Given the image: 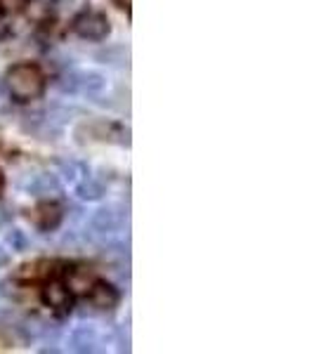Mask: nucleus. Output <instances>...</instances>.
Instances as JSON below:
<instances>
[{
	"instance_id": "f257e3e1",
	"label": "nucleus",
	"mask_w": 314,
	"mask_h": 354,
	"mask_svg": "<svg viewBox=\"0 0 314 354\" xmlns=\"http://www.w3.org/2000/svg\"><path fill=\"white\" fill-rule=\"evenodd\" d=\"M8 90L17 102L38 100L45 93V76L36 64H15L8 71Z\"/></svg>"
},
{
	"instance_id": "f03ea898",
	"label": "nucleus",
	"mask_w": 314,
	"mask_h": 354,
	"mask_svg": "<svg viewBox=\"0 0 314 354\" xmlns=\"http://www.w3.org/2000/svg\"><path fill=\"white\" fill-rule=\"evenodd\" d=\"M59 85L64 93H71V95L81 93V95H88V97H93V100H97V97L104 93L107 78L97 71H71L62 78Z\"/></svg>"
},
{
	"instance_id": "7ed1b4c3",
	"label": "nucleus",
	"mask_w": 314,
	"mask_h": 354,
	"mask_svg": "<svg viewBox=\"0 0 314 354\" xmlns=\"http://www.w3.org/2000/svg\"><path fill=\"white\" fill-rule=\"evenodd\" d=\"M109 19L102 12H95V10H85L73 19V31L83 41H104L109 36Z\"/></svg>"
},
{
	"instance_id": "20e7f679",
	"label": "nucleus",
	"mask_w": 314,
	"mask_h": 354,
	"mask_svg": "<svg viewBox=\"0 0 314 354\" xmlns=\"http://www.w3.org/2000/svg\"><path fill=\"white\" fill-rule=\"evenodd\" d=\"M123 222V213H118L116 205H104V208H97L90 218V230L93 234H100V236H111L116 234V230Z\"/></svg>"
},
{
	"instance_id": "39448f33",
	"label": "nucleus",
	"mask_w": 314,
	"mask_h": 354,
	"mask_svg": "<svg viewBox=\"0 0 314 354\" xmlns=\"http://www.w3.org/2000/svg\"><path fill=\"white\" fill-rule=\"evenodd\" d=\"M26 192L31 194L33 198H50L62 192V182L55 173H38L28 180Z\"/></svg>"
},
{
	"instance_id": "423d86ee",
	"label": "nucleus",
	"mask_w": 314,
	"mask_h": 354,
	"mask_svg": "<svg viewBox=\"0 0 314 354\" xmlns=\"http://www.w3.org/2000/svg\"><path fill=\"white\" fill-rule=\"evenodd\" d=\"M97 345H100V330L90 324L76 326L68 335V350L73 352H95Z\"/></svg>"
},
{
	"instance_id": "0eeeda50",
	"label": "nucleus",
	"mask_w": 314,
	"mask_h": 354,
	"mask_svg": "<svg viewBox=\"0 0 314 354\" xmlns=\"http://www.w3.org/2000/svg\"><path fill=\"white\" fill-rule=\"evenodd\" d=\"M28 220L36 225V230L41 232H53L59 227L62 222V208L57 203H41L38 208L31 210V215H28Z\"/></svg>"
},
{
	"instance_id": "6e6552de",
	"label": "nucleus",
	"mask_w": 314,
	"mask_h": 354,
	"mask_svg": "<svg viewBox=\"0 0 314 354\" xmlns=\"http://www.w3.org/2000/svg\"><path fill=\"white\" fill-rule=\"evenodd\" d=\"M95 272L90 267H73L66 274V288L68 293H76V295H88L90 290L95 286Z\"/></svg>"
},
{
	"instance_id": "1a4fd4ad",
	"label": "nucleus",
	"mask_w": 314,
	"mask_h": 354,
	"mask_svg": "<svg viewBox=\"0 0 314 354\" xmlns=\"http://www.w3.org/2000/svg\"><path fill=\"white\" fill-rule=\"evenodd\" d=\"M57 12V0H26L24 3V15L33 24H45L50 21Z\"/></svg>"
},
{
	"instance_id": "9d476101",
	"label": "nucleus",
	"mask_w": 314,
	"mask_h": 354,
	"mask_svg": "<svg viewBox=\"0 0 314 354\" xmlns=\"http://www.w3.org/2000/svg\"><path fill=\"white\" fill-rule=\"evenodd\" d=\"M88 295L95 310H113L118 305V290L104 281H95V286Z\"/></svg>"
},
{
	"instance_id": "9b49d317",
	"label": "nucleus",
	"mask_w": 314,
	"mask_h": 354,
	"mask_svg": "<svg viewBox=\"0 0 314 354\" xmlns=\"http://www.w3.org/2000/svg\"><path fill=\"white\" fill-rule=\"evenodd\" d=\"M43 300L48 307H53V310H68V305H71V293H68V288L64 283L59 281H50L48 286L43 288Z\"/></svg>"
},
{
	"instance_id": "f8f14e48",
	"label": "nucleus",
	"mask_w": 314,
	"mask_h": 354,
	"mask_svg": "<svg viewBox=\"0 0 314 354\" xmlns=\"http://www.w3.org/2000/svg\"><path fill=\"white\" fill-rule=\"evenodd\" d=\"M97 59L107 66H116V68H128L130 66V50L125 45H113V48H107L97 55Z\"/></svg>"
},
{
	"instance_id": "ddd939ff",
	"label": "nucleus",
	"mask_w": 314,
	"mask_h": 354,
	"mask_svg": "<svg viewBox=\"0 0 314 354\" xmlns=\"http://www.w3.org/2000/svg\"><path fill=\"white\" fill-rule=\"evenodd\" d=\"M50 267H53V265H50L48 260L28 262V265H21L19 270H17V279H21V281H38V279L48 277Z\"/></svg>"
},
{
	"instance_id": "4468645a",
	"label": "nucleus",
	"mask_w": 314,
	"mask_h": 354,
	"mask_svg": "<svg viewBox=\"0 0 314 354\" xmlns=\"http://www.w3.org/2000/svg\"><path fill=\"white\" fill-rule=\"evenodd\" d=\"M76 194L83 201H97V198H102V194H104V187H102V182L93 180V177H85L83 182L76 185Z\"/></svg>"
},
{
	"instance_id": "2eb2a0df",
	"label": "nucleus",
	"mask_w": 314,
	"mask_h": 354,
	"mask_svg": "<svg viewBox=\"0 0 314 354\" xmlns=\"http://www.w3.org/2000/svg\"><path fill=\"white\" fill-rule=\"evenodd\" d=\"M5 241H8V245L15 250V253H24V250L28 248V239L21 230H12L8 236H5Z\"/></svg>"
},
{
	"instance_id": "dca6fc26",
	"label": "nucleus",
	"mask_w": 314,
	"mask_h": 354,
	"mask_svg": "<svg viewBox=\"0 0 314 354\" xmlns=\"http://www.w3.org/2000/svg\"><path fill=\"white\" fill-rule=\"evenodd\" d=\"M59 168H62V175H64L68 182H78V175L85 173L83 165L76 163V161H62Z\"/></svg>"
},
{
	"instance_id": "f3484780",
	"label": "nucleus",
	"mask_w": 314,
	"mask_h": 354,
	"mask_svg": "<svg viewBox=\"0 0 314 354\" xmlns=\"http://www.w3.org/2000/svg\"><path fill=\"white\" fill-rule=\"evenodd\" d=\"M130 3H133V0H113V5L125 10V12H130Z\"/></svg>"
},
{
	"instance_id": "a211bd4d",
	"label": "nucleus",
	"mask_w": 314,
	"mask_h": 354,
	"mask_svg": "<svg viewBox=\"0 0 314 354\" xmlns=\"http://www.w3.org/2000/svg\"><path fill=\"white\" fill-rule=\"evenodd\" d=\"M8 253H5V250L3 248H0V267H5V265H8Z\"/></svg>"
},
{
	"instance_id": "6ab92c4d",
	"label": "nucleus",
	"mask_w": 314,
	"mask_h": 354,
	"mask_svg": "<svg viewBox=\"0 0 314 354\" xmlns=\"http://www.w3.org/2000/svg\"><path fill=\"white\" fill-rule=\"evenodd\" d=\"M3 31H5V24H3V19H0V36H3Z\"/></svg>"
},
{
	"instance_id": "aec40b11",
	"label": "nucleus",
	"mask_w": 314,
	"mask_h": 354,
	"mask_svg": "<svg viewBox=\"0 0 314 354\" xmlns=\"http://www.w3.org/2000/svg\"><path fill=\"white\" fill-rule=\"evenodd\" d=\"M3 182H5V180H3V173H0V189H3Z\"/></svg>"
},
{
	"instance_id": "412c9836",
	"label": "nucleus",
	"mask_w": 314,
	"mask_h": 354,
	"mask_svg": "<svg viewBox=\"0 0 314 354\" xmlns=\"http://www.w3.org/2000/svg\"><path fill=\"white\" fill-rule=\"evenodd\" d=\"M0 213H3V210H0ZM0 220H3V215H0Z\"/></svg>"
}]
</instances>
